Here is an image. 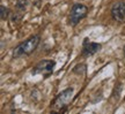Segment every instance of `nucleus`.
I'll use <instances>...</instances> for the list:
<instances>
[{"mask_svg":"<svg viewBox=\"0 0 125 114\" xmlns=\"http://www.w3.org/2000/svg\"><path fill=\"white\" fill-rule=\"evenodd\" d=\"M123 54H124V58H125V45H124V47H123Z\"/></svg>","mask_w":125,"mask_h":114,"instance_id":"10","label":"nucleus"},{"mask_svg":"<svg viewBox=\"0 0 125 114\" xmlns=\"http://www.w3.org/2000/svg\"><path fill=\"white\" fill-rule=\"evenodd\" d=\"M54 67H56V61L52 59H45L41 60L38 63H36L34 68L31 69L32 75H42L44 77H48L53 73Z\"/></svg>","mask_w":125,"mask_h":114,"instance_id":"4","label":"nucleus"},{"mask_svg":"<svg viewBox=\"0 0 125 114\" xmlns=\"http://www.w3.org/2000/svg\"><path fill=\"white\" fill-rule=\"evenodd\" d=\"M101 48H102V44L92 42L88 37H86L83 42H82V46H81V57L82 58L93 57L97 52L101 51Z\"/></svg>","mask_w":125,"mask_h":114,"instance_id":"5","label":"nucleus"},{"mask_svg":"<svg viewBox=\"0 0 125 114\" xmlns=\"http://www.w3.org/2000/svg\"><path fill=\"white\" fill-rule=\"evenodd\" d=\"M41 43V36L40 35H32L28 37L26 40L21 42L18 46H15L13 50V58L14 59H20L23 57H28L35 52L38 45Z\"/></svg>","mask_w":125,"mask_h":114,"instance_id":"1","label":"nucleus"},{"mask_svg":"<svg viewBox=\"0 0 125 114\" xmlns=\"http://www.w3.org/2000/svg\"><path fill=\"white\" fill-rule=\"evenodd\" d=\"M29 4V0H16V4H15V12L13 13L12 16V22H18L24 15V12L28 7Z\"/></svg>","mask_w":125,"mask_h":114,"instance_id":"7","label":"nucleus"},{"mask_svg":"<svg viewBox=\"0 0 125 114\" xmlns=\"http://www.w3.org/2000/svg\"><path fill=\"white\" fill-rule=\"evenodd\" d=\"M89 12V8L80 2H75V4L72 5L70 14H68V18H67V22L71 26H75L83 20L87 18Z\"/></svg>","mask_w":125,"mask_h":114,"instance_id":"2","label":"nucleus"},{"mask_svg":"<svg viewBox=\"0 0 125 114\" xmlns=\"http://www.w3.org/2000/svg\"><path fill=\"white\" fill-rule=\"evenodd\" d=\"M111 18L117 23H125V1L119 0L111 5L110 8Z\"/></svg>","mask_w":125,"mask_h":114,"instance_id":"6","label":"nucleus"},{"mask_svg":"<svg viewBox=\"0 0 125 114\" xmlns=\"http://www.w3.org/2000/svg\"><path fill=\"white\" fill-rule=\"evenodd\" d=\"M74 93V89L73 88H67L65 90H62L60 93L57 95V97L53 99V101L51 103V108L54 111H59V112H65L67 110V105L71 101L72 96Z\"/></svg>","mask_w":125,"mask_h":114,"instance_id":"3","label":"nucleus"},{"mask_svg":"<svg viewBox=\"0 0 125 114\" xmlns=\"http://www.w3.org/2000/svg\"><path fill=\"white\" fill-rule=\"evenodd\" d=\"M86 63H80V65H76L74 68H73V73H75L78 75H83L86 73Z\"/></svg>","mask_w":125,"mask_h":114,"instance_id":"9","label":"nucleus"},{"mask_svg":"<svg viewBox=\"0 0 125 114\" xmlns=\"http://www.w3.org/2000/svg\"><path fill=\"white\" fill-rule=\"evenodd\" d=\"M10 14H12V12H10V9L8 7H6L4 5L0 6V18H1L2 21H6L10 16Z\"/></svg>","mask_w":125,"mask_h":114,"instance_id":"8","label":"nucleus"}]
</instances>
